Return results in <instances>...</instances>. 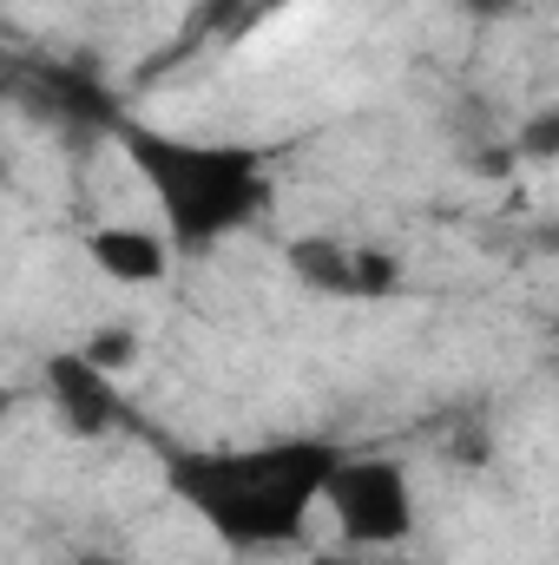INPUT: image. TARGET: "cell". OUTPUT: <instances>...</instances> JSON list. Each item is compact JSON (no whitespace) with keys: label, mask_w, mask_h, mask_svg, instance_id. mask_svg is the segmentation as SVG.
<instances>
[{"label":"cell","mask_w":559,"mask_h":565,"mask_svg":"<svg viewBox=\"0 0 559 565\" xmlns=\"http://www.w3.org/2000/svg\"><path fill=\"white\" fill-rule=\"evenodd\" d=\"M342 460L336 440H251V447H171L165 480L191 520L231 553H296L323 513V480Z\"/></svg>","instance_id":"1"},{"label":"cell","mask_w":559,"mask_h":565,"mask_svg":"<svg viewBox=\"0 0 559 565\" xmlns=\"http://www.w3.org/2000/svg\"><path fill=\"white\" fill-rule=\"evenodd\" d=\"M113 139L139 184L158 204V231L178 257H204L224 237L251 231L271 211V158L264 145L238 139H191L151 119H113Z\"/></svg>","instance_id":"2"},{"label":"cell","mask_w":559,"mask_h":565,"mask_svg":"<svg viewBox=\"0 0 559 565\" xmlns=\"http://www.w3.org/2000/svg\"><path fill=\"white\" fill-rule=\"evenodd\" d=\"M323 513L336 520L342 553H389L415 540V480L389 454H342L323 480Z\"/></svg>","instance_id":"3"},{"label":"cell","mask_w":559,"mask_h":565,"mask_svg":"<svg viewBox=\"0 0 559 565\" xmlns=\"http://www.w3.org/2000/svg\"><path fill=\"white\" fill-rule=\"evenodd\" d=\"M289 270L303 289L316 296H349V302H369V296H389L402 282V264L389 250H369V244H349V237H296L289 244Z\"/></svg>","instance_id":"4"},{"label":"cell","mask_w":559,"mask_h":565,"mask_svg":"<svg viewBox=\"0 0 559 565\" xmlns=\"http://www.w3.org/2000/svg\"><path fill=\"white\" fill-rule=\"evenodd\" d=\"M46 402H53V415L66 434H80V440H106L113 427H126V395H119V382L113 375H99L80 349H60V355H46Z\"/></svg>","instance_id":"5"},{"label":"cell","mask_w":559,"mask_h":565,"mask_svg":"<svg viewBox=\"0 0 559 565\" xmlns=\"http://www.w3.org/2000/svg\"><path fill=\"white\" fill-rule=\"evenodd\" d=\"M86 264H93L106 282L151 289V282L171 277L178 250H171V237L151 231V224H99V231H86Z\"/></svg>","instance_id":"6"},{"label":"cell","mask_w":559,"mask_h":565,"mask_svg":"<svg viewBox=\"0 0 559 565\" xmlns=\"http://www.w3.org/2000/svg\"><path fill=\"white\" fill-rule=\"evenodd\" d=\"M99 375H126V369H139V355H145V335H139V322H99V329H86L80 342H73Z\"/></svg>","instance_id":"7"},{"label":"cell","mask_w":559,"mask_h":565,"mask_svg":"<svg viewBox=\"0 0 559 565\" xmlns=\"http://www.w3.org/2000/svg\"><path fill=\"white\" fill-rule=\"evenodd\" d=\"M283 565H362V559L342 553V546H336V553H303V546H296V559H283Z\"/></svg>","instance_id":"8"},{"label":"cell","mask_w":559,"mask_h":565,"mask_svg":"<svg viewBox=\"0 0 559 565\" xmlns=\"http://www.w3.org/2000/svg\"><path fill=\"white\" fill-rule=\"evenodd\" d=\"M0 178H7V86H0Z\"/></svg>","instance_id":"9"},{"label":"cell","mask_w":559,"mask_h":565,"mask_svg":"<svg viewBox=\"0 0 559 565\" xmlns=\"http://www.w3.org/2000/svg\"><path fill=\"white\" fill-rule=\"evenodd\" d=\"M461 7H474V13H507L514 0H461Z\"/></svg>","instance_id":"10"},{"label":"cell","mask_w":559,"mask_h":565,"mask_svg":"<svg viewBox=\"0 0 559 565\" xmlns=\"http://www.w3.org/2000/svg\"><path fill=\"white\" fill-rule=\"evenodd\" d=\"M7 415H13V388H0V427H7Z\"/></svg>","instance_id":"11"},{"label":"cell","mask_w":559,"mask_h":565,"mask_svg":"<svg viewBox=\"0 0 559 565\" xmlns=\"http://www.w3.org/2000/svg\"><path fill=\"white\" fill-rule=\"evenodd\" d=\"M80 565H119V559H99V553H86V559H80Z\"/></svg>","instance_id":"12"}]
</instances>
